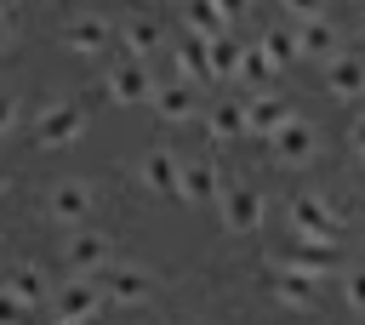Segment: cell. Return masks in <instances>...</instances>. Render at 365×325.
Returning <instances> with one entry per match:
<instances>
[{
    "instance_id": "cell-8",
    "label": "cell",
    "mask_w": 365,
    "mask_h": 325,
    "mask_svg": "<svg viewBox=\"0 0 365 325\" xmlns=\"http://www.w3.org/2000/svg\"><path fill=\"white\" fill-rule=\"evenodd\" d=\"M74 46H103V34H97V23H80V29H74Z\"/></svg>"
},
{
    "instance_id": "cell-9",
    "label": "cell",
    "mask_w": 365,
    "mask_h": 325,
    "mask_svg": "<svg viewBox=\"0 0 365 325\" xmlns=\"http://www.w3.org/2000/svg\"><path fill=\"white\" fill-rule=\"evenodd\" d=\"M11 40V6H0V46Z\"/></svg>"
},
{
    "instance_id": "cell-2",
    "label": "cell",
    "mask_w": 365,
    "mask_h": 325,
    "mask_svg": "<svg viewBox=\"0 0 365 325\" xmlns=\"http://www.w3.org/2000/svg\"><path fill=\"white\" fill-rule=\"evenodd\" d=\"M74 131H80V108H51V114H40V143H46V148L68 143Z\"/></svg>"
},
{
    "instance_id": "cell-4",
    "label": "cell",
    "mask_w": 365,
    "mask_h": 325,
    "mask_svg": "<svg viewBox=\"0 0 365 325\" xmlns=\"http://www.w3.org/2000/svg\"><path fill=\"white\" fill-rule=\"evenodd\" d=\"M97 302H91V291H63V302H57V319L68 325V319H86Z\"/></svg>"
},
{
    "instance_id": "cell-3",
    "label": "cell",
    "mask_w": 365,
    "mask_h": 325,
    "mask_svg": "<svg viewBox=\"0 0 365 325\" xmlns=\"http://www.w3.org/2000/svg\"><path fill=\"white\" fill-rule=\"evenodd\" d=\"M6 291H11V296H17L23 308H29V302H40V296H46V279H40V268H29V262H17V268L6 274Z\"/></svg>"
},
{
    "instance_id": "cell-10",
    "label": "cell",
    "mask_w": 365,
    "mask_h": 325,
    "mask_svg": "<svg viewBox=\"0 0 365 325\" xmlns=\"http://www.w3.org/2000/svg\"><path fill=\"white\" fill-rule=\"evenodd\" d=\"M0 194H6V171H0Z\"/></svg>"
},
{
    "instance_id": "cell-7",
    "label": "cell",
    "mask_w": 365,
    "mask_h": 325,
    "mask_svg": "<svg viewBox=\"0 0 365 325\" xmlns=\"http://www.w3.org/2000/svg\"><path fill=\"white\" fill-rule=\"evenodd\" d=\"M11 125H17V97H11V91H0V137H6Z\"/></svg>"
},
{
    "instance_id": "cell-6",
    "label": "cell",
    "mask_w": 365,
    "mask_h": 325,
    "mask_svg": "<svg viewBox=\"0 0 365 325\" xmlns=\"http://www.w3.org/2000/svg\"><path fill=\"white\" fill-rule=\"evenodd\" d=\"M0 325H23V302L11 291H0Z\"/></svg>"
},
{
    "instance_id": "cell-1",
    "label": "cell",
    "mask_w": 365,
    "mask_h": 325,
    "mask_svg": "<svg viewBox=\"0 0 365 325\" xmlns=\"http://www.w3.org/2000/svg\"><path fill=\"white\" fill-rule=\"evenodd\" d=\"M86 211V188L80 182H57L51 194H46V217H57V222H74Z\"/></svg>"
},
{
    "instance_id": "cell-5",
    "label": "cell",
    "mask_w": 365,
    "mask_h": 325,
    "mask_svg": "<svg viewBox=\"0 0 365 325\" xmlns=\"http://www.w3.org/2000/svg\"><path fill=\"white\" fill-rule=\"evenodd\" d=\"M97 257H103L97 239H74V245H68V262H97Z\"/></svg>"
}]
</instances>
